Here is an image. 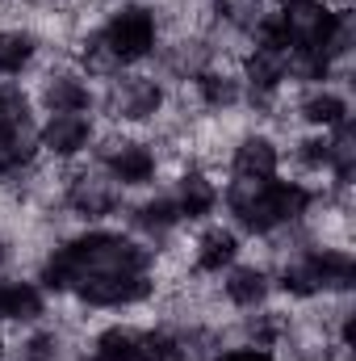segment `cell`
<instances>
[{
  "label": "cell",
  "mask_w": 356,
  "mask_h": 361,
  "mask_svg": "<svg viewBox=\"0 0 356 361\" xmlns=\"http://www.w3.org/2000/svg\"><path fill=\"white\" fill-rule=\"evenodd\" d=\"M319 202V193L302 180H252L235 177L227 189V206L239 219V227H248L252 235H272L276 227L298 223L310 206Z\"/></svg>",
  "instance_id": "1"
},
{
  "label": "cell",
  "mask_w": 356,
  "mask_h": 361,
  "mask_svg": "<svg viewBox=\"0 0 356 361\" xmlns=\"http://www.w3.org/2000/svg\"><path fill=\"white\" fill-rule=\"evenodd\" d=\"M96 34H101L105 51H109L122 68H126V63H143V59L155 51V38H160L155 17H151V8H143V4H122Z\"/></svg>",
  "instance_id": "2"
},
{
  "label": "cell",
  "mask_w": 356,
  "mask_h": 361,
  "mask_svg": "<svg viewBox=\"0 0 356 361\" xmlns=\"http://www.w3.org/2000/svg\"><path fill=\"white\" fill-rule=\"evenodd\" d=\"M151 290H155L151 273L101 269V273H84L72 294H76L84 307H134V302L151 298Z\"/></svg>",
  "instance_id": "3"
},
{
  "label": "cell",
  "mask_w": 356,
  "mask_h": 361,
  "mask_svg": "<svg viewBox=\"0 0 356 361\" xmlns=\"http://www.w3.org/2000/svg\"><path fill=\"white\" fill-rule=\"evenodd\" d=\"M101 164L109 169V177L117 180L122 189H139V185H151L155 180V152L134 143V139H105L101 143Z\"/></svg>",
  "instance_id": "4"
},
{
  "label": "cell",
  "mask_w": 356,
  "mask_h": 361,
  "mask_svg": "<svg viewBox=\"0 0 356 361\" xmlns=\"http://www.w3.org/2000/svg\"><path fill=\"white\" fill-rule=\"evenodd\" d=\"M92 139H96V130H92L89 114H46V122L38 126V143H42V152L55 156V160H76V156H84L92 147Z\"/></svg>",
  "instance_id": "5"
},
{
  "label": "cell",
  "mask_w": 356,
  "mask_h": 361,
  "mask_svg": "<svg viewBox=\"0 0 356 361\" xmlns=\"http://www.w3.org/2000/svg\"><path fill=\"white\" fill-rule=\"evenodd\" d=\"M117 202H122V185L109 173H76L68 180V206L80 219H105L117 210Z\"/></svg>",
  "instance_id": "6"
},
{
  "label": "cell",
  "mask_w": 356,
  "mask_h": 361,
  "mask_svg": "<svg viewBox=\"0 0 356 361\" xmlns=\"http://www.w3.org/2000/svg\"><path fill=\"white\" fill-rule=\"evenodd\" d=\"M109 105L122 122H147L164 109V89L147 76H126V80H113Z\"/></svg>",
  "instance_id": "7"
},
{
  "label": "cell",
  "mask_w": 356,
  "mask_h": 361,
  "mask_svg": "<svg viewBox=\"0 0 356 361\" xmlns=\"http://www.w3.org/2000/svg\"><path fill=\"white\" fill-rule=\"evenodd\" d=\"M281 169V152L268 135H243L231 152V173L235 177H252V180H272Z\"/></svg>",
  "instance_id": "8"
},
{
  "label": "cell",
  "mask_w": 356,
  "mask_h": 361,
  "mask_svg": "<svg viewBox=\"0 0 356 361\" xmlns=\"http://www.w3.org/2000/svg\"><path fill=\"white\" fill-rule=\"evenodd\" d=\"M306 265L314 273L319 294H340V290L352 286V277H356V265H352V252L348 248H310L306 252Z\"/></svg>",
  "instance_id": "9"
},
{
  "label": "cell",
  "mask_w": 356,
  "mask_h": 361,
  "mask_svg": "<svg viewBox=\"0 0 356 361\" xmlns=\"http://www.w3.org/2000/svg\"><path fill=\"white\" fill-rule=\"evenodd\" d=\"M38 97H42L46 114H84V109L92 105L89 80L76 76V72H55V76H46Z\"/></svg>",
  "instance_id": "10"
},
{
  "label": "cell",
  "mask_w": 356,
  "mask_h": 361,
  "mask_svg": "<svg viewBox=\"0 0 356 361\" xmlns=\"http://www.w3.org/2000/svg\"><path fill=\"white\" fill-rule=\"evenodd\" d=\"M285 59H289V51H268V47H256V51L243 59V76H239V80H248V89L256 92V101L272 97V92L289 80Z\"/></svg>",
  "instance_id": "11"
},
{
  "label": "cell",
  "mask_w": 356,
  "mask_h": 361,
  "mask_svg": "<svg viewBox=\"0 0 356 361\" xmlns=\"http://www.w3.org/2000/svg\"><path fill=\"white\" fill-rule=\"evenodd\" d=\"M172 202H177L180 219H189V223H197V219H205L214 206H218V185L205 177V173H197V169H189V173H180L177 180V193H172Z\"/></svg>",
  "instance_id": "12"
},
{
  "label": "cell",
  "mask_w": 356,
  "mask_h": 361,
  "mask_svg": "<svg viewBox=\"0 0 356 361\" xmlns=\"http://www.w3.org/2000/svg\"><path fill=\"white\" fill-rule=\"evenodd\" d=\"M222 290H227V302L252 311V307H260V302L268 298L272 281H268V273L260 269V265H231V269H227V281H222Z\"/></svg>",
  "instance_id": "13"
},
{
  "label": "cell",
  "mask_w": 356,
  "mask_h": 361,
  "mask_svg": "<svg viewBox=\"0 0 356 361\" xmlns=\"http://www.w3.org/2000/svg\"><path fill=\"white\" fill-rule=\"evenodd\" d=\"M197 269L201 273H222L239 261V235L231 227H210L201 240H197V252H193Z\"/></svg>",
  "instance_id": "14"
},
{
  "label": "cell",
  "mask_w": 356,
  "mask_h": 361,
  "mask_svg": "<svg viewBox=\"0 0 356 361\" xmlns=\"http://www.w3.org/2000/svg\"><path fill=\"white\" fill-rule=\"evenodd\" d=\"M46 311V298L34 281H0V319L34 324Z\"/></svg>",
  "instance_id": "15"
},
{
  "label": "cell",
  "mask_w": 356,
  "mask_h": 361,
  "mask_svg": "<svg viewBox=\"0 0 356 361\" xmlns=\"http://www.w3.org/2000/svg\"><path fill=\"white\" fill-rule=\"evenodd\" d=\"M298 114H302L314 130H336L340 122H348V118H352V114H348V101H344L336 89L306 92V97L298 101Z\"/></svg>",
  "instance_id": "16"
},
{
  "label": "cell",
  "mask_w": 356,
  "mask_h": 361,
  "mask_svg": "<svg viewBox=\"0 0 356 361\" xmlns=\"http://www.w3.org/2000/svg\"><path fill=\"white\" fill-rule=\"evenodd\" d=\"M197 97H201V105H210V109H235L239 97H243V80H239L235 72L205 68V72H197Z\"/></svg>",
  "instance_id": "17"
},
{
  "label": "cell",
  "mask_w": 356,
  "mask_h": 361,
  "mask_svg": "<svg viewBox=\"0 0 356 361\" xmlns=\"http://www.w3.org/2000/svg\"><path fill=\"white\" fill-rule=\"evenodd\" d=\"M327 169L336 173V185H348L356 173V126L352 118L327 130Z\"/></svg>",
  "instance_id": "18"
},
{
  "label": "cell",
  "mask_w": 356,
  "mask_h": 361,
  "mask_svg": "<svg viewBox=\"0 0 356 361\" xmlns=\"http://www.w3.org/2000/svg\"><path fill=\"white\" fill-rule=\"evenodd\" d=\"M38 55V38L30 30H0V72L21 76Z\"/></svg>",
  "instance_id": "19"
},
{
  "label": "cell",
  "mask_w": 356,
  "mask_h": 361,
  "mask_svg": "<svg viewBox=\"0 0 356 361\" xmlns=\"http://www.w3.org/2000/svg\"><path fill=\"white\" fill-rule=\"evenodd\" d=\"M89 361H139V332H130V328H105L92 341Z\"/></svg>",
  "instance_id": "20"
},
{
  "label": "cell",
  "mask_w": 356,
  "mask_h": 361,
  "mask_svg": "<svg viewBox=\"0 0 356 361\" xmlns=\"http://www.w3.org/2000/svg\"><path fill=\"white\" fill-rule=\"evenodd\" d=\"M34 126V97L21 85H0V130Z\"/></svg>",
  "instance_id": "21"
},
{
  "label": "cell",
  "mask_w": 356,
  "mask_h": 361,
  "mask_svg": "<svg viewBox=\"0 0 356 361\" xmlns=\"http://www.w3.org/2000/svg\"><path fill=\"white\" fill-rule=\"evenodd\" d=\"M143 231H151V235H164V231H172L177 223H184L177 210V202L172 197H151V202H143L139 206V219H134Z\"/></svg>",
  "instance_id": "22"
},
{
  "label": "cell",
  "mask_w": 356,
  "mask_h": 361,
  "mask_svg": "<svg viewBox=\"0 0 356 361\" xmlns=\"http://www.w3.org/2000/svg\"><path fill=\"white\" fill-rule=\"evenodd\" d=\"M265 13H268L265 0H218V17H222L231 30H239V34H252Z\"/></svg>",
  "instance_id": "23"
},
{
  "label": "cell",
  "mask_w": 356,
  "mask_h": 361,
  "mask_svg": "<svg viewBox=\"0 0 356 361\" xmlns=\"http://www.w3.org/2000/svg\"><path fill=\"white\" fill-rule=\"evenodd\" d=\"M139 361H189V353L168 332H139Z\"/></svg>",
  "instance_id": "24"
},
{
  "label": "cell",
  "mask_w": 356,
  "mask_h": 361,
  "mask_svg": "<svg viewBox=\"0 0 356 361\" xmlns=\"http://www.w3.org/2000/svg\"><path fill=\"white\" fill-rule=\"evenodd\" d=\"M298 164H302L306 173H323V169H327V130L306 135V139L298 143Z\"/></svg>",
  "instance_id": "25"
},
{
  "label": "cell",
  "mask_w": 356,
  "mask_h": 361,
  "mask_svg": "<svg viewBox=\"0 0 356 361\" xmlns=\"http://www.w3.org/2000/svg\"><path fill=\"white\" fill-rule=\"evenodd\" d=\"M214 361H281L272 349H260V345H239V349H227Z\"/></svg>",
  "instance_id": "26"
},
{
  "label": "cell",
  "mask_w": 356,
  "mask_h": 361,
  "mask_svg": "<svg viewBox=\"0 0 356 361\" xmlns=\"http://www.w3.org/2000/svg\"><path fill=\"white\" fill-rule=\"evenodd\" d=\"M0 357H4V341H0Z\"/></svg>",
  "instance_id": "27"
},
{
  "label": "cell",
  "mask_w": 356,
  "mask_h": 361,
  "mask_svg": "<svg viewBox=\"0 0 356 361\" xmlns=\"http://www.w3.org/2000/svg\"><path fill=\"white\" fill-rule=\"evenodd\" d=\"M276 4H289V0H276Z\"/></svg>",
  "instance_id": "28"
}]
</instances>
